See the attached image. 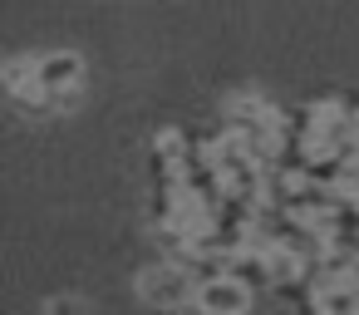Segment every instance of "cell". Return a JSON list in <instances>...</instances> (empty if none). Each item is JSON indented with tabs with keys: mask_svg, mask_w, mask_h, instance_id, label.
<instances>
[{
	"mask_svg": "<svg viewBox=\"0 0 359 315\" xmlns=\"http://www.w3.org/2000/svg\"><path fill=\"white\" fill-rule=\"evenodd\" d=\"M138 300L153 310H182V305H197V281L187 276V266L158 256L153 266L138 271Z\"/></svg>",
	"mask_w": 359,
	"mask_h": 315,
	"instance_id": "cell-1",
	"label": "cell"
},
{
	"mask_svg": "<svg viewBox=\"0 0 359 315\" xmlns=\"http://www.w3.org/2000/svg\"><path fill=\"white\" fill-rule=\"evenodd\" d=\"M35 74H40V89L55 99V109L74 104L79 89H84V60H79L74 50H50V55H40V60H35Z\"/></svg>",
	"mask_w": 359,
	"mask_h": 315,
	"instance_id": "cell-2",
	"label": "cell"
},
{
	"mask_svg": "<svg viewBox=\"0 0 359 315\" xmlns=\"http://www.w3.org/2000/svg\"><path fill=\"white\" fill-rule=\"evenodd\" d=\"M197 310L202 315H246L251 310V290L236 276L212 281V286H197Z\"/></svg>",
	"mask_w": 359,
	"mask_h": 315,
	"instance_id": "cell-3",
	"label": "cell"
},
{
	"mask_svg": "<svg viewBox=\"0 0 359 315\" xmlns=\"http://www.w3.org/2000/svg\"><path fill=\"white\" fill-rule=\"evenodd\" d=\"M231 276H236L251 295H256L261 286H276V281H271V256H266V251H236V256H231Z\"/></svg>",
	"mask_w": 359,
	"mask_h": 315,
	"instance_id": "cell-4",
	"label": "cell"
},
{
	"mask_svg": "<svg viewBox=\"0 0 359 315\" xmlns=\"http://www.w3.org/2000/svg\"><path fill=\"white\" fill-rule=\"evenodd\" d=\"M187 276H192L197 286L226 281V276H231V256H226V251H212V246H202V251H192V256H187Z\"/></svg>",
	"mask_w": 359,
	"mask_h": 315,
	"instance_id": "cell-5",
	"label": "cell"
},
{
	"mask_svg": "<svg viewBox=\"0 0 359 315\" xmlns=\"http://www.w3.org/2000/svg\"><path fill=\"white\" fill-rule=\"evenodd\" d=\"M310 310L315 315H359V290L354 286H315Z\"/></svg>",
	"mask_w": 359,
	"mask_h": 315,
	"instance_id": "cell-6",
	"label": "cell"
},
{
	"mask_svg": "<svg viewBox=\"0 0 359 315\" xmlns=\"http://www.w3.org/2000/svg\"><path fill=\"white\" fill-rule=\"evenodd\" d=\"M310 276V261L305 256H295L290 246H276L271 251V281L276 286H295V281H305Z\"/></svg>",
	"mask_w": 359,
	"mask_h": 315,
	"instance_id": "cell-7",
	"label": "cell"
},
{
	"mask_svg": "<svg viewBox=\"0 0 359 315\" xmlns=\"http://www.w3.org/2000/svg\"><path fill=\"white\" fill-rule=\"evenodd\" d=\"M45 315H89V305H84L79 295H55V300L45 305Z\"/></svg>",
	"mask_w": 359,
	"mask_h": 315,
	"instance_id": "cell-8",
	"label": "cell"
}]
</instances>
